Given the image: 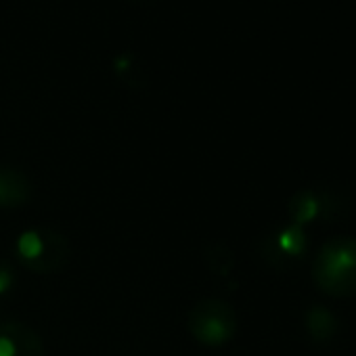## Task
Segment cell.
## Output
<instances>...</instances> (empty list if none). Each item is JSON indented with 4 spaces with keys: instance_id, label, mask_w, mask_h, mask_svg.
Here are the masks:
<instances>
[{
    "instance_id": "obj_1",
    "label": "cell",
    "mask_w": 356,
    "mask_h": 356,
    "mask_svg": "<svg viewBox=\"0 0 356 356\" xmlns=\"http://www.w3.org/2000/svg\"><path fill=\"white\" fill-rule=\"evenodd\" d=\"M312 279L325 296H356V237L325 241L314 256Z\"/></svg>"
},
{
    "instance_id": "obj_2",
    "label": "cell",
    "mask_w": 356,
    "mask_h": 356,
    "mask_svg": "<svg viewBox=\"0 0 356 356\" xmlns=\"http://www.w3.org/2000/svg\"><path fill=\"white\" fill-rule=\"evenodd\" d=\"M19 264L32 273L49 275L61 270L72 256L70 241L65 235L53 229H30L19 235L15 243Z\"/></svg>"
},
{
    "instance_id": "obj_3",
    "label": "cell",
    "mask_w": 356,
    "mask_h": 356,
    "mask_svg": "<svg viewBox=\"0 0 356 356\" xmlns=\"http://www.w3.org/2000/svg\"><path fill=\"white\" fill-rule=\"evenodd\" d=\"M187 327L200 343L218 348L235 337L237 312L225 300L206 298L191 306L187 314Z\"/></svg>"
},
{
    "instance_id": "obj_4",
    "label": "cell",
    "mask_w": 356,
    "mask_h": 356,
    "mask_svg": "<svg viewBox=\"0 0 356 356\" xmlns=\"http://www.w3.org/2000/svg\"><path fill=\"white\" fill-rule=\"evenodd\" d=\"M308 252V237L306 231L298 225L281 227L279 231L270 233L260 243V256L262 260L273 268H289L291 264H298L304 260Z\"/></svg>"
},
{
    "instance_id": "obj_5",
    "label": "cell",
    "mask_w": 356,
    "mask_h": 356,
    "mask_svg": "<svg viewBox=\"0 0 356 356\" xmlns=\"http://www.w3.org/2000/svg\"><path fill=\"white\" fill-rule=\"evenodd\" d=\"M0 356H44L42 337L22 321L0 323Z\"/></svg>"
},
{
    "instance_id": "obj_6",
    "label": "cell",
    "mask_w": 356,
    "mask_h": 356,
    "mask_svg": "<svg viewBox=\"0 0 356 356\" xmlns=\"http://www.w3.org/2000/svg\"><path fill=\"white\" fill-rule=\"evenodd\" d=\"M331 195H323L314 189H302L298 191L289 204H287V216L291 220V225H298V227H306L318 218H327L331 216V210H333V204H331Z\"/></svg>"
},
{
    "instance_id": "obj_7",
    "label": "cell",
    "mask_w": 356,
    "mask_h": 356,
    "mask_svg": "<svg viewBox=\"0 0 356 356\" xmlns=\"http://www.w3.org/2000/svg\"><path fill=\"white\" fill-rule=\"evenodd\" d=\"M30 178L15 168H0V208H22L32 200Z\"/></svg>"
},
{
    "instance_id": "obj_8",
    "label": "cell",
    "mask_w": 356,
    "mask_h": 356,
    "mask_svg": "<svg viewBox=\"0 0 356 356\" xmlns=\"http://www.w3.org/2000/svg\"><path fill=\"white\" fill-rule=\"evenodd\" d=\"M304 329L308 337L316 343H329L337 331H339V321L337 316L325 308V306H310L304 314Z\"/></svg>"
},
{
    "instance_id": "obj_9",
    "label": "cell",
    "mask_w": 356,
    "mask_h": 356,
    "mask_svg": "<svg viewBox=\"0 0 356 356\" xmlns=\"http://www.w3.org/2000/svg\"><path fill=\"white\" fill-rule=\"evenodd\" d=\"M113 74L118 80L130 88H145L147 86V72L143 70L140 61L132 53H122L113 59Z\"/></svg>"
},
{
    "instance_id": "obj_10",
    "label": "cell",
    "mask_w": 356,
    "mask_h": 356,
    "mask_svg": "<svg viewBox=\"0 0 356 356\" xmlns=\"http://www.w3.org/2000/svg\"><path fill=\"white\" fill-rule=\"evenodd\" d=\"M204 262L216 277H229L235 268V254L222 241H212L204 248Z\"/></svg>"
},
{
    "instance_id": "obj_11",
    "label": "cell",
    "mask_w": 356,
    "mask_h": 356,
    "mask_svg": "<svg viewBox=\"0 0 356 356\" xmlns=\"http://www.w3.org/2000/svg\"><path fill=\"white\" fill-rule=\"evenodd\" d=\"M13 283H15V273H13V268H11L7 262H0V296L9 293L11 287H13Z\"/></svg>"
}]
</instances>
